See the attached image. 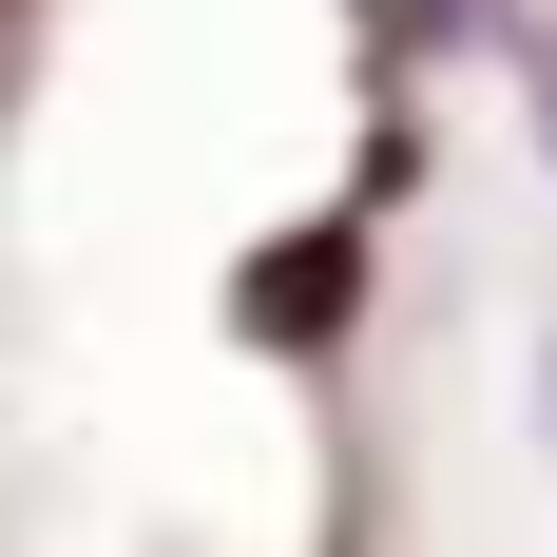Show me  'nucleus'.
Returning <instances> with one entry per match:
<instances>
[{
  "label": "nucleus",
  "mask_w": 557,
  "mask_h": 557,
  "mask_svg": "<svg viewBox=\"0 0 557 557\" xmlns=\"http://www.w3.org/2000/svg\"><path fill=\"white\" fill-rule=\"evenodd\" d=\"M519 58H539V115H557V20H539V39H519Z\"/></svg>",
  "instance_id": "1"
}]
</instances>
